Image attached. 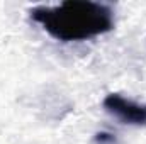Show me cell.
<instances>
[{"instance_id":"1","label":"cell","mask_w":146,"mask_h":144,"mask_svg":"<svg viewBox=\"0 0 146 144\" xmlns=\"http://www.w3.org/2000/svg\"><path fill=\"white\" fill-rule=\"evenodd\" d=\"M31 19L58 41H85L112 31L114 12L99 2L70 0L54 7L39 5L31 9Z\"/></svg>"},{"instance_id":"2","label":"cell","mask_w":146,"mask_h":144,"mask_svg":"<svg viewBox=\"0 0 146 144\" xmlns=\"http://www.w3.org/2000/svg\"><path fill=\"white\" fill-rule=\"evenodd\" d=\"M104 108L122 124L146 126V104H136L119 93H109L104 98Z\"/></svg>"}]
</instances>
